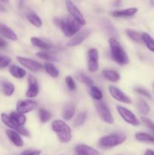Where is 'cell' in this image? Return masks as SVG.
<instances>
[{
  "instance_id": "obj_1",
  "label": "cell",
  "mask_w": 154,
  "mask_h": 155,
  "mask_svg": "<svg viewBox=\"0 0 154 155\" xmlns=\"http://www.w3.org/2000/svg\"><path fill=\"white\" fill-rule=\"evenodd\" d=\"M54 24L61 30L63 34L67 37L76 35L81 26L73 19L71 16L65 18H56L54 20Z\"/></svg>"
},
{
  "instance_id": "obj_2",
  "label": "cell",
  "mask_w": 154,
  "mask_h": 155,
  "mask_svg": "<svg viewBox=\"0 0 154 155\" xmlns=\"http://www.w3.org/2000/svg\"><path fill=\"white\" fill-rule=\"evenodd\" d=\"M109 45L110 48L111 57L114 61L121 65L127 64L129 62V58H128L126 52L123 49L121 44L118 42L117 39L110 38Z\"/></svg>"
},
{
  "instance_id": "obj_3",
  "label": "cell",
  "mask_w": 154,
  "mask_h": 155,
  "mask_svg": "<svg viewBox=\"0 0 154 155\" xmlns=\"http://www.w3.org/2000/svg\"><path fill=\"white\" fill-rule=\"evenodd\" d=\"M51 129L62 143H68L72 139L70 127L61 120H54L51 123Z\"/></svg>"
},
{
  "instance_id": "obj_4",
  "label": "cell",
  "mask_w": 154,
  "mask_h": 155,
  "mask_svg": "<svg viewBox=\"0 0 154 155\" xmlns=\"http://www.w3.org/2000/svg\"><path fill=\"white\" fill-rule=\"evenodd\" d=\"M126 141V136L123 133H113L104 136L99 140V145L103 148H111L118 146Z\"/></svg>"
},
{
  "instance_id": "obj_5",
  "label": "cell",
  "mask_w": 154,
  "mask_h": 155,
  "mask_svg": "<svg viewBox=\"0 0 154 155\" xmlns=\"http://www.w3.org/2000/svg\"><path fill=\"white\" fill-rule=\"evenodd\" d=\"M95 107H96L97 111H98L100 117L104 122L107 124H113L114 123V120L112 116L111 112L104 101H98L95 104Z\"/></svg>"
},
{
  "instance_id": "obj_6",
  "label": "cell",
  "mask_w": 154,
  "mask_h": 155,
  "mask_svg": "<svg viewBox=\"0 0 154 155\" xmlns=\"http://www.w3.org/2000/svg\"><path fill=\"white\" fill-rule=\"evenodd\" d=\"M116 110H117L118 113L121 116V117L124 120L126 123L131 124V125L134 126V127H137L140 124L138 119L137 117L134 115V114L128 108L125 107H122L121 105L116 106Z\"/></svg>"
},
{
  "instance_id": "obj_7",
  "label": "cell",
  "mask_w": 154,
  "mask_h": 155,
  "mask_svg": "<svg viewBox=\"0 0 154 155\" xmlns=\"http://www.w3.org/2000/svg\"><path fill=\"white\" fill-rule=\"evenodd\" d=\"M66 9H67L68 12L69 13L70 16L79 24L80 26H84L86 24L85 19L84 18V16L80 12L79 9L78 8L76 5L74 4L71 1H66Z\"/></svg>"
},
{
  "instance_id": "obj_8",
  "label": "cell",
  "mask_w": 154,
  "mask_h": 155,
  "mask_svg": "<svg viewBox=\"0 0 154 155\" xmlns=\"http://www.w3.org/2000/svg\"><path fill=\"white\" fill-rule=\"evenodd\" d=\"M1 119L2 121L3 124L5 126H7L8 127L11 129L13 131L17 132L18 133L23 135L24 136H30V133H29L28 130L26 128H24V127H21V126H18V124H15L14 122L11 120L10 117L8 116L5 114H1Z\"/></svg>"
},
{
  "instance_id": "obj_9",
  "label": "cell",
  "mask_w": 154,
  "mask_h": 155,
  "mask_svg": "<svg viewBox=\"0 0 154 155\" xmlns=\"http://www.w3.org/2000/svg\"><path fill=\"white\" fill-rule=\"evenodd\" d=\"M99 54L96 48H90L88 51V69L90 72H96L99 68Z\"/></svg>"
},
{
  "instance_id": "obj_10",
  "label": "cell",
  "mask_w": 154,
  "mask_h": 155,
  "mask_svg": "<svg viewBox=\"0 0 154 155\" xmlns=\"http://www.w3.org/2000/svg\"><path fill=\"white\" fill-rule=\"evenodd\" d=\"M36 107H37V103L33 100H21V101H18L17 104V111L20 114H24L29 113L35 110Z\"/></svg>"
},
{
  "instance_id": "obj_11",
  "label": "cell",
  "mask_w": 154,
  "mask_h": 155,
  "mask_svg": "<svg viewBox=\"0 0 154 155\" xmlns=\"http://www.w3.org/2000/svg\"><path fill=\"white\" fill-rule=\"evenodd\" d=\"M17 59H18V62L22 66L25 67L26 68L29 69L30 71H33V72L41 71L42 69V68H43L42 65L39 62L36 61L34 60H32V59L27 58L24 57H21V56L17 57Z\"/></svg>"
},
{
  "instance_id": "obj_12",
  "label": "cell",
  "mask_w": 154,
  "mask_h": 155,
  "mask_svg": "<svg viewBox=\"0 0 154 155\" xmlns=\"http://www.w3.org/2000/svg\"><path fill=\"white\" fill-rule=\"evenodd\" d=\"M109 91H110V95H111V96L113 97L114 99H116V101L128 104H131V98H130L126 94L124 93L122 90H120L119 89L116 88V86H110V87H109Z\"/></svg>"
},
{
  "instance_id": "obj_13",
  "label": "cell",
  "mask_w": 154,
  "mask_h": 155,
  "mask_svg": "<svg viewBox=\"0 0 154 155\" xmlns=\"http://www.w3.org/2000/svg\"><path fill=\"white\" fill-rule=\"evenodd\" d=\"M28 85L26 96L28 98H35L39 93V85L36 79L33 75H30L28 77Z\"/></svg>"
},
{
  "instance_id": "obj_14",
  "label": "cell",
  "mask_w": 154,
  "mask_h": 155,
  "mask_svg": "<svg viewBox=\"0 0 154 155\" xmlns=\"http://www.w3.org/2000/svg\"><path fill=\"white\" fill-rule=\"evenodd\" d=\"M90 35V31L88 30H82L81 32L77 33L70 41L67 43V45L69 47L77 46L80 45L83 41L85 40Z\"/></svg>"
},
{
  "instance_id": "obj_15",
  "label": "cell",
  "mask_w": 154,
  "mask_h": 155,
  "mask_svg": "<svg viewBox=\"0 0 154 155\" xmlns=\"http://www.w3.org/2000/svg\"><path fill=\"white\" fill-rule=\"evenodd\" d=\"M75 153L76 155H101L96 149L84 144L75 146Z\"/></svg>"
},
{
  "instance_id": "obj_16",
  "label": "cell",
  "mask_w": 154,
  "mask_h": 155,
  "mask_svg": "<svg viewBox=\"0 0 154 155\" xmlns=\"http://www.w3.org/2000/svg\"><path fill=\"white\" fill-rule=\"evenodd\" d=\"M5 133L7 135L8 138L10 139L11 142L17 147H22L24 145V141L22 138L17 132L13 131L11 130H6Z\"/></svg>"
},
{
  "instance_id": "obj_17",
  "label": "cell",
  "mask_w": 154,
  "mask_h": 155,
  "mask_svg": "<svg viewBox=\"0 0 154 155\" xmlns=\"http://www.w3.org/2000/svg\"><path fill=\"white\" fill-rule=\"evenodd\" d=\"M101 25H102L103 29L104 30V31L107 33L108 35H110V36H112L111 38L113 39H116L118 37V33L116 29L115 28L114 26L113 25L111 22L108 20L103 19L101 21Z\"/></svg>"
},
{
  "instance_id": "obj_18",
  "label": "cell",
  "mask_w": 154,
  "mask_h": 155,
  "mask_svg": "<svg viewBox=\"0 0 154 155\" xmlns=\"http://www.w3.org/2000/svg\"><path fill=\"white\" fill-rule=\"evenodd\" d=\"M0 34L2 35L4 37L10 39V40L16 41L18 39V36H17L16 33L10 27H8L5 24H2L1 22H0Z\"/></svg>"
},
{
  "instance_id": "obj_19",
  "label": "cell",
  "mask_w": 154,
  "mask_h": 155,
  "mask_svg": "<svg viewBox=\"0 0 154 155\" xmlns=\"http://www.w3.org/2000/svg\"><path fill=\"white\" fill-rule=\"evenodd\" d=\"M137 8H130L123 9V10L115 11L111 13L112 16L115 18H126V17H131L135 15L137 12Z\"/></svg>"
},
{
  "instance_id": "obj_20",
  "label": "cell",
  "mask_w": 154,
  "mask_h": 155,
  "mask_svg": "<svg viewBox=\"0 0 154 155\" xmlns=\"http://www.w3.org/2000/svg\"><path fill=\"white\" fill-rule=\"evenodd\" d=\"M36 56L39 58L49 61H57V60H58L57 54L48 51V50L39 51V52L36 53Z\"/></svg>"
},
{
  "instance_id": "obj_21",
  "label": "cell",
  "mask_w": 154,
  "mask_h": 155,
  "mask_svg": "<svg viewBox=\"0 0 154 155\" xmlns=\"http://www.w3.org/2000/svg\"><path fill=\"white\" fill-rule=\"evenodd\" d=\"M9 72L11 75L13 76L14 77L17 79H22L27 74V72L24 69L17 66V65H11L9 68Z\"/></svg>"
},
{
  "instance_id": "obj_22",
  "label": "cell",
  "mask_w": 154,
  "mask_h": 155,
  "mask_svg": "<svg viewBox=\"0 0 154 155\" xmlns=\"http://www.w3.org/2000/svg\"><path fill=\"white\" fill-rule=\"evenodd\" d=\"M102 74L106 79L113 83H116L120 80V75L119 73L113 70H104Z\"/></svg>"
},
{
  "instance_id": "obj_23",
  "label": "cell",
  "mask_w": 154,
  "mask_h": 155,
  "mask_svg": "<svg viewBox=\"0 0 154 155\" xmlns=\"http://www.w3.org/2000/svg\"><path fill=\"white\" fill-rule=\"evenodd\" d=\"M9 117H10L11 120L13 122L18 124V126H21V127H23L26 124V121H27V118H26L25 115L18 113V111L12 112Z\"/></svg>"
},
{
  "instance_id": "obj_24",
  "label": "cell",
  "mask_w": 154,
  "mask_h": 155,
  "mask_svg": "<svg viewBox=\"0 0 154 155\" xmlns=\"http://www.w3.org/2000/svg\"><path fill=\"white\" fill-rule=\"evenodd\" d=\"M26 17H27V19L28 20L29 22L33 24V26H35L36 27H42V20H41V18L36 13H34L33 12H30L27 14Z\"/></svg>"
},
{
  "instance_id": "obj_25",
  "label": "cell",
  "mask_w": 154,
  "mask_h": 155,
  "mask_svg": "<svg viewBox=\"0 0 154 155\" xmlns=\"http://www.w3.org/2000/svg\"><path fill=\"white\" fill-rule=\"evenodd\" d=\"M75 112V108L74 107L73 104H69L65 106L64 109L63 110V113H62V117H63V119L65 120H69L72 118V117L74 116Z\"/></svg>"
},
{
  "instance_id": "obj_26",
  "label": "cell",
  "mask_w": 154,
  "mask_h": 155,
  "mask_svg": "<svg viewBox=\"0 0 154 155\" xmlns=\"http://www.w3.org/2000/svg\"><path fill=\"white\" fill-rule=\"evenodd\" d=\"M30 40H31V42L33 46L37 47V48H42V49L44 50H49L51 48V45L48 42H45V41L39 39V38L32 37Z\"/></svg>"
},
{
  "instance_id": "obj_27",
  "label": "cell",
  "mask_w": 154,
  "mask_h": 155,
  "mask_svg": "<svg viewBox=\"0 0 154 155\" xmlns=\"http://www.w3.org/2000/svg\"><path fill=\"white\" fill-rule=\"evenodd\" d=\"M45 71L49 76H51L53 78H57L59 76V71L56 68V67L54 64L49 62H46L44 65Z\"/></svg>"
},
{
  "instance_id": "obj_28",
  "label": "cell",
  "mask_w": 154,
  "mask_h": 155,
  "mask_svg": "<svg viewBox=\"0 0 154 155\" xmlns=\"http://www.w3.org/2000/svg\"><path fill=\"white\" fill-rule=\"evenodd\" d=\"M135 139L137 141L147 143H154V138L152 136L145 133H137L135 134Z\"/></svg>"
},
{
  "instance_id": "obj_29",
  "label": "cell",
  "mask_w": 154,
  "mask_h": 155,
  "mask_svg": "<svg viewBox=\"0 0 154 155\" xmlns=\"http://www.w3.org/2000/svg\"><path fill=\"white\" fill-rule=\"evenodd\" d=\"M137 106L139 112L143 115L148 114L149 110H150L149 106L148 105L147 103H146L144 100L142 99V98H140V99L138 100V101H137Z\"/></svg>"
},
{
  "instance_id": "obj_30",
  "label": "cell",
  "mask_w": 154,
  "mask_h": 155,
  "mask_svg": "<svg viewBox=\"0 0 154 155\" xmlns=\"http://www.w3.org/2000/svg\"><path fill=\"white\" fill-rule=\"evenodd\" d=\"M141 38L142 41H143V42L146 45L148 49L154 52V39L151 37L150 35H149L146 33H144L142 34Z\"/></svg>"
},
{
  "instance_id": "obj_31",
  "label": "cell",
  "mask_w": 154,
  "mask_h": 155,
  "mask_svg": "<svg viewBox=\"0 0 154 155\" xmlns=\"http://www.w3.org/2000/svg\"><path fill=\"white\" fill-rule=\"evenodd\" d=\"M2 91L3 94L6 96H11L14 92V86L11 83L5 82V83H2Z\"/></svg>"
},
{
  "instance_id": "obj_32",
  "label": "cell",
  "mask_w": 154,
  "mask_h": 155,
  "mask_svg": "<svg viewBox=\"0 0 154 155\" xmlns=\"http://www.w3.org/2000/svg\"><path fill=\"white\" fill-rule=\"evenodd\" d=\"M89 89H90L91 96L94 99L97 100V101H101V100H102L103 93L99 88L97 87L96 86H95V85H94V86H91Z\"/></svg>"
},
{
  "instance_id": "obj_33",
  "label": "cell",
  "mask_w": 154,
  "mask_h": 155,
  "mask_svg": "<svg viewBox=\"0 0 154 155\" xmlns=\"http://www.w3.org/2000/svg\"><path fill=\"white\" fill-rule=\"evenodd\" d=\"M39 117L41 122L45 124L51 119V114L45 108H40L39 110Z\"/></svg>"
},
{
  "instance_id": "obj_34",
  "label": "cell",
  "mask_w": 154,
  "mask_h": 155,
  "mask_svg": "<svg viewBox=\"0 0 154 155\" xmlns=\"http://www.w3.org/2000/svg\"><path fill=\"white\" fill-rule=\"evenodd\" d=\"M126 34L128 36L130 39H131L134 42H137V43H140L142 41V38L140 36V35L137 32H136L135 30H131V29H128L126 30Z\"/></svg>"
},
{
  "instance_id": "obj_35",
  "label": "cell",
  "mask_w": 154,
  "mask_h": 155,
  "mask_svg": "<svg viewBox=\"0 0 154 155\" xmlns=\"http://www.w3.org/2000/svg\"><path fill=\"white\" fill-rule=\"evenodd\" d=\"M87 116L88 114L87 111H85V110L82 111L81 113L77 115L76 118H75V122H74L75 126H76V127H81V126H82L85 124V122L86 119H87Z\"/></svg>"
},
{
  "instance_id": "obj_36",
  "label": "cell",
  "mask_w": 154,
  "mask_h": 155,
  "mask_svg": "<svg viewBox=\"0 0 154 155\" xmlns=\"http://www.w3.org/2000/svg\"><path fill=\"white\" fill-rule=\"evenodd\" d=\"M78 79L81 83L85 84L86 86L89 88L95 85L93 80H92L90 77H88L86 75H84V74H79V75L78 76Z\"/></svg>"
},
{
  "instance_id": "obj_37",
  "label": "cell",
  "mask_w": 154,
  "mask_h": 155,
  "mask_svg": "<svg viewBox=\"0 0 154 155\" xmlns=\"http://www.w3.org/2000/svg\"><path fill=\"white\" fill-rule=\"evenodd\" d=\"M11 61V58L7 55H5V54H0V69H3L8 66Z\"/></svg>"
},
{
  "instance_id": "obj_38",
  "label": "cell",
  "mask_w": 154,
  "mask_h": 155,
  "mask_svg": "<svg viewBox=\"0 0 154 155\" xmlns=\"http://www.w3.org/2000/svg\"><path fill=\"white\" fill-rule=\"evenodd\" d=\"M65 82H66V84L67 86V87L71 91H75L76 89V85H75V81H74V80L72 79V77L71 76H67L65 78Z\"/></svg>"
},
{
  "instance_id": "obj_39",
  "label": "cell",
  "mask_w": 154,
  "mask_h": 155,
  "mask_svg": "<svg viewBox=\"0 0 154 155\" xmlns=\"http://www.w3.org/2000/svg\"><path fill=\"white\" fill-rule=\"evenodd\" d=\"M142 121H143V124L146 126V127H148L149 130L151 131L152 134V137L154 138V123L152 122L151 120H149V118L146 117H142Z\"/></svg>"
},
{
  "instance_id": "obj_40",
  "label": "cell",
  "mask_w": 154,
  "mask_h": 155,
  "mask_svg": "<svg viewBox=\"0 0 154 155\" xmlns=\"http://www.w3.org/2000/svg\"><path fill=\"white\" fill-rule=\"evenodd\" d=\"M134 90H135L136 92H137V93L140 94V95H143V96L146 97V98H151L150 94L149 93V92H148L147 90H146V89H143V88L135 87L134 88Z\"/></svg>"
},
{
  "instance_id": "obj_41",
  "label": "cell",
  "mask_w": 154,
  "mask_h": 155,
  "mask_svg": "<svg viewBox=\"0 0 154 155\" xmlns=\"http://www.w3.org/2000/svg\"><path fill=\"white\" fill-rule=\"evenodd\" d=\"M41 151L39 150H26L21 155H40Z\"/></svg>"
},
{
  "instance_id": "obj_42",
  "label": "cell",
  "mask_w": 154,
  "mask_h": 155,
  "mask_svg": "<svg viewBox=\"0 0 154 155\" xmlns=\"http://www.w3.org/2000/svg\"><path fill=\"white\" fill-rule=\"evenodd\" d=\"M145 155H154V151L152 150H146V151L145 152Z\"/></svg>"
},
{
  "instance_id": "obj_43",
  "label": "cell",
  "mask_w": 154,
  "mask_h": 155,
  "mask_svg": "<svg viewBox=\"0 0 154 155\" xmlns=\"http://www.w3.org/2000/svg\"><path fill=\"white\" fill-rule=\"evenodd\" d=\"M0 12H6L5 7L2 4H1V2H0Z\"/></svg>"
},
{
  "instance_id": "obj_44",
  "label": "cell",
  "mask_w": 154,
  "mask_h": 155,
  "mask_svg": "<svg viewBox=\"0 0 154 155\" xmlns=\"http://www.w3.org/2000/svg\"><path fill=\"white\" fill-rule=\"evenodd\" d=\"M6 45V42L3 41L2 39H0V47H4Z\"/></svg>"
},
{
  "instance_id": "obj_45",
  "label": "cell",
  "mask_w": 154,
  "mask_h": 155,
  "mask_svg": "<svg viewBox=\"0 0 154 155\" xmlns=\"http://www.w3.org/2000/svg\"><path fill=\"white\" fill-rule=\"evenodd\" d=\"M150 4L154 6V0H153V1H151V2H150Z\"/></svg>"
},
{
  "instance_id": "obj_46",
  "label": "cell",
  "mask_w": 154,
  "mask_h": 155,
  "mask_svg": "<svg viewBox=\"0 0 154 155\" xmlns=\"http://www.w3.org/2000/svg\"><path fill=\"white\" fill-rule=\"evenodd\" d=\"M153 87H154V84H153Z\"/></svg>"
}]
</instances>
